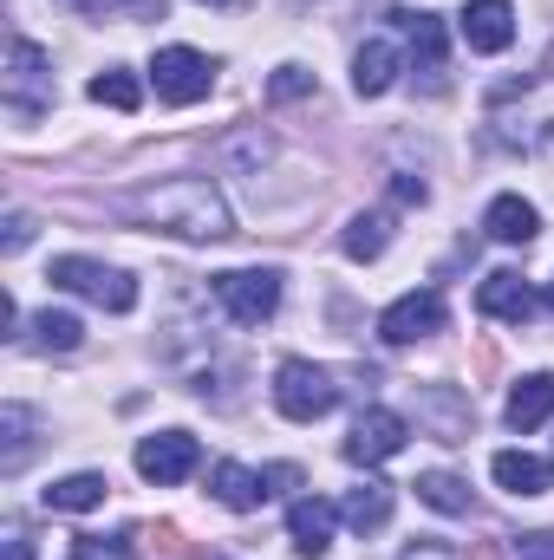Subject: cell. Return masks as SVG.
Returning <instances> with one entry per match:
<instances>
[{
    "label": "cell",
    "mask_w": 554,
    "mask_h": 560,
    "mask_svg": "<svg viewBox=\"0 0 554 560\" xmlns=\"http://www.w3.org/2000/svg\"><path fill=\"white\" fill-rule=\"evenodd\" d=\"M125 222L138 229H157V235H183V242H222L235 235V215L222 202V189L209 176H170V183H150V189H131L112 202Z\"/></svg>",
    "instance_id": "6da1fadb"
},
{
    "label": "cell",
    "mask_w": 554,
    "mask_h": 560,
    "mask_svg": "<svg viewBox=\"0 0 554 560\" xmlns=\"http://www.w3.org/2000/svg\"><path fill=\"white\" fill-rule=\"evenodd\" d=\"M53 92H59V85H53V59H46L33 39L13 33V39H7V72H0V98H7V112L26 125V118H39V112L53 105Z\"/></svg>",
    "instance_id": "7a4b0ae2"
},
{
    "label": "cell",
    "mask_w": 554,
    "mask_h": 560,
    "mask_svg": "<svg viewBox=\"0 0 554 560\" xmlns=\"http://www.w3.org/2000/svg\"><path fill=\"white\" fill-rule=\"evenodd\" d=\"M53 287H66V293H85L92 306H105V313H131L138 306V280L125 275V268H105V261H85V255H59L53 268H46Z\"/></svg>",
    "instance_id": "3957f363"
},
{
    "label": "cell",
    "mask_w": 554,
    "mask_h": 560,
    "mask_svg": "<svg viewBox=\"0 0 554 560\" xmlns=\"http://www.w3.org/2000/svg\"><path fill=\"white\" fill-rule=\"evenodd\" d=\"M275 405H280V418L313 423L339 405V385H333V372H320V365H307V359H287L275 372Z\"/></svg>",
    "instance_id": "277c9868"
},
{
    "label": "cell",
    "mask_w": 554,
    "mask_h": 560,
    "mask_svg": "<svg viewBox=\"0 0 554 560\" xmlns=\"http://www.w3.org/2000/svg\"><path fill=\"white\" fill-rule=\"evenodd\" d=\"M150 85H157L163 105H196V98H209V85H216V59H203L196 46H163V52L150 59Z\"/></svg>",
    "instance_id": "5b68a950"
},
{
    "label": "cell",
    "mask_w": 554,
    "mask_h": 560,
    "mask_svg": "<svg viewBox=\"0 0 554 560\" xmlns=\"http://www.w3.org/2000/svg\"><path fill=\"white\" fill-rule=\"evenodd\" d=\"M209 287H216V300L229 306L235 326H262V319H275V306H280L275 268H229V275H216Z\"/></svg>",
    "instance_id": "8992f818"
},
{
    "label": "cell",
    "mask_w": 554,
    "mask_h": 560,
    "mask_svg": "<svg viewBox=\"0 0 554 560\" xmlns=\"http://www.w3.org/2000/svg\"><path fill=\"white\" fill-rule=\"evenodd\" d=\"M430 332H443V293H437V287H417V293L392 300V306L379 313V339H385V346H417V339H430Z\"/></svg>",
    "instance_id": "52a82bcc"
},
{
    "label": "cell",
    "mask_w": 554,
    "mask_h": 560,
    "mask_svg": "<svg viewBox=\"0 0 554 560\" xmlns=\"http://www.w3.org/2000/svg\"><path fill=\"white\" fill-rule=\"evenodd\" d=\"M417 423L437 443H470V430H476L470 392H457V385H417Z\"/></svg>",
    "instance_id": "ba28073f"
},
{
    "label": "cell",
    "mask_w": 554,
    "mask_h": 560,
    "mask_svg": "<svg viewBox=\"0 0 554 560\" xmlns=\"http://www.w3.org/2000/svg\"><path fill=\"white\" fill-rule=\"evenodd\" d=\"M196 436L189 430H157V436H143L138 443V476L143 482H157V489H170V482H183L189 469H196Z\"/></svg>",
    "instance_id": "9c48e42d"
},
{
    "label": "cell",
    "mask_w": 554,
    "mask_h": 560,
    "mask_svg": "<svg viewBox=\"0 0 554 560\" xmlns=\"http://www.w3.org/2000/svg\"><path fill=\"white\" fill-rule=\"evenodd\" d=\"M457 33H463L470 52H503V46L516 39V7H509V0H463Z\"/></svg>",
    "instance_id": "30bf717a"
},
{
    "label": "cell",
    "mask_w": 554,
    "mask_h": 560,
    "mask_svg": "<svg viewBox=\"0 0 554 560\" xmlns=\"http://www.w3.org/2000/svg\"><path fill=\"white\" fill-rule=\"evenodd\" d=\"M405 436H412V423L399 411H359L353 436H346V463H385L405 450Z\"/></svg>",
    "instance_id": "8fae6325"
},
{
    "label": "cell",
    "mask_w": 554,
    "mask_h": 560,
    "mask_svg": "<svg viewBox=\"0 0 554 560\" xmlns=\"http://www.w3.org/2000/svg\"><path fill=\"white\" fill-rule=\"evenodd\" d=\"M287 469H249V463H216V476H209V489H216V502L222 509H235V515H249V509H262L268 495H275V482Z\"/></svg>",
    "instance_id": "7c38bea8"
},
{
    "label": "cell",
    "mask_w": 554,
    "mask_h": 560,
    "mask_svg": "<svg viewBox=\"0 0 554 560\" xmlns=\"http://www.w3.org/2000/svg\"><path fill=\"white\" fill-rule=\"evenodd\" d=\"M333 528H339V509H333L326 495H300V502L287 509V535H293V548L307 560H320L333 548Z\"/></svg>",
    "instance_id": "4fadbf2b"
},
{
    "label": "cell",
    "mask_w": 554,
    "mask_h": 560,
    "mask_svg": "<svg viewBox=\"0 0 554 560\" xmlns=\"http://www.w3.org/2000/svg\"><path fill=\"white\" fill-rule=\"evenodd\" d=\"M412 26V72H424V92H443L450 85V59H443V26L430 13H399Z\"/></svg>",
    "instance_id": "5bb4252c"
},
{
    "label": "cell",
    "mask_w": 554,
    "mask_h": 560,
    "mask_svg": "<svg viewBox=\"0 0 554 560\" xmlns=\"http://www.w3.org/2000/svg\"><path fill=\"white\" fill-rule=\"evenodd\" d=\"M483 229H489V242H503V248H529V242L542 235V215H535V202H522V196H496L489 215H483Z\"/></svg>",
    "instance_id": "9a60e30c"
},
{
    "label": "cell",
    "mask_w": 554,
    "mask_h": 560,
    "mask_svg": "<svg viewBox=\"0 0 554 560\" xmlns=\"http://www.w3.org/2000/svg\"><path fill=\"white\" fill-rule=\"evenodd\" d=\"M476 306H483L489 319L522 326V319L535 313V293H529V280H522V275H509V268H503V275H489L483 287H476Z\"/></svg>",
    "instance_id": "2e32d148"
},
{
    "label": "cell",
    "mask_w": 554,
    "mask_h": 560,
    "mask_svg": "<svg viewBox=\"0 0 554 560\" xmlns=\"http://www.w3.org/2000/svg\"><path fill=\"white\" fill-rule=\"evenodd\" d=\"M399 85V46L392 39H366L359 59H353V92L359 98H385Z\"/></svg>",
    "instance_id": "e0dca14e"
},
{
    "label": "cell",
    "mask_w": 554,
    "mask_h": 560,
    "mask_svg": "<svg viewBox=\"0 0 554 560\" xmlns=\"http://www.w3.org/2000/svg\"><path fill=\"white\" fill-rule=\"evenodd\" d=\"M489 476L509 489V495H549L554 482V463H542V456H529V450H503L496 463H489Z\"/></svg>",
    "instance_id": "ac0fdd59"
},
{
    "label": "cell",
    "mask_w": 554,
    "mask_h": 560,
    "mask_svg": "<svg viewBox=\"0 0 554 560\" xmlns=\"http://www.w3.org/2000/svg\"><path fill=\"white\" fill-rule=\"evenodd\" d=\"M339 522L359 528V535H379L392 522V482H359L346 502H339Z\"/></svg>",
    "instance_id": "d6986e66"
},
{
    "label": "cell",
    "mask_w": 554,
    "mask_h": 560,
    "mask_svg": "<svg viewBox=\"0 0 554 560\" xmlns=\"http://www.w3.org/2000/svg\"><path fill=\"white\" fill-rule=\"evenodd\" d=\"M549 411H554V378L549 372H535V378H522L516 392H509V430H535V423H549Z\"/></svg>",
    "instance_id": "ffe728a7"
},
{
    "label": "cell",
    "mask_w": 554,
    "mask_h": 560,
    "mask_svg": "<svg viewBox=\"0 0 554 560\" xmlns=\"http://www.w3.org/2000/svg\"><path fill=\"white\" fill-rule=\"evenodd\" d=\"M33 456V411L26 405H0V469L20 476Z\"/></svg>",
    "instance_id": "44dd1931"
},
{
    "label": "cell",
    "mask_w": 554,
    "mask_h": 560,
    "mask_svg": "<svg viewBox=\"0 0 554 560\" xmlns=\"http://www.w3.org/2000/svg\"><path fill=\"white\" fill-rule=\"evenodd\" d=\"M105 476L99 469H79V476H66V482H53L46 489V509H59V515H85V509H99L105 502Z\"/></svg>",
    "instance_id": "7402d4cb"
},
{
    "label": "cell",
    "mask_w": 554,
    "mask_h": 560,
    "mask_svg": "<svg viewBox=\"0 0 554 560\" xmlns=\"http://www.w3.org/2000/svg\"><path fill=\"white\" fill-rule=\"evenodd\" d=\"M385 242H392V215H379V209H372V215H353L346 235H339V248H346L353 261H379Z\"/></svg>",
    "instance_id": "603a6c76"
},
{
    "label": "cell",
    "mask_w": 554,
    "mask_h": 560,
    "mask_svg": "<svg viewBox=\"0 0 554 560\" xmlns=\"http://www.w3.org/2000/svg\"><path fill=\"white\" fill-rule=\"evenodd\" d=\"M417 502H430L437 515H470V482H457L450 469H430L417 476Z\"/></svg>",
    "instance_id": "cb8c5ba5"
},
{
    "label": "cell",
    "mask_w": 554,
    "mask_h": 560,
    "mask_svg": "<svg viewBox=\"0 0 554 560\" xmlns=\"http://www.w3.org/2000/svg\"><path fill=\"white\" fill-rule=\"evenodd\" d=\"M79 339H85V326H79L72 313H53V306H46V313L33 319V346H39V352H72Z\"/></svg>",
    "instance_id": "d4e9b609"
},
{
    "label": "cell",
    "mask_w": 554,
    "mask_h": 560,
    "mask_svg": "<svg viewBox=\"0 0 554 560\" xmlns=\"http://www.w3.org/2000/svg\"><path fill=\"white\" fill-rule=\"evenodd\" d=\"M99 105H112V112H138V98H143V85L125 72V66H112V72H99L92 85H85Z\"/></svg>",
    "instance_id": "484cf974"
},
{
    "label": "cell",
    "mask_w": 554,
    "mask_h": 560,
    "mask_svg": "<svg viewBox=\"0 0 554 560\" xmlns=\"http://www.w3.org/2000/svg\"><path fill=\"white\" fill-rule=\"evenodd\" d=\"M59 7L85 13V20H112L118 7H143V13H163V0H59Z\"/></svg>",
    "instance_id": "4316f807"
},
{
    "label": "cell",
    "mask_w": 554,
    "mask_h": 560,
    "mask_svg": "<svg viewBox=\"0 0 554 560\" xmlns=\"http://www.w3.org/2000/svg\"><path fill=\"white\" fill-rule=\"evenodd\" d=\"M268 92H275V98H307V92H313V72H307V66H280Z\"/></svg>",
    "instance_id": "83f0119b"
},
{
    "label": "cell",
    "mask_w": 554,
    "mask_h": 560,
    "mask_svg": "<svg viewBox=\"0 0 554 560\" xmlns=\"http://www.w3.org/2000/svg\"><path fill=\"white\" fill-rule=\"evenodd\" d=\"M33 229H39V222H33L26 209H13V215H7V235H0V248H7V255H20V248L33 242Z\"/></svg>",
    "instance_id": "f1b7e54d"
},
{
    "label": "cell",
    "mask_w": 554,
    "mask_h": 560,
    "mask_svg": "<svg viewBox=\"0 0 554 560\" xmlns=\"http://www.w3.org/2000/svg\"><path fill=\"white\" fill-rule=\"evenodd\" d=\"M516 560H554V528H542V535H522V541H516Z\"/></svg>",
    "instance_id": "f546056e"
},
{
    "label": "cell",
    "mask_w": 554,
    "mask_h": 560,
    "mask_svg": "<svg viewBox=\"0 0 554 560\" xmlns=\"http://www.w3.org/2000/svg\"><path fill=\"white\" fill-rule=\"evenodd\" d=\"M268 150H275V143H268V138H235V143H229V156H235L242 170H249V163H262Z\"/></svg>",
    "instance_id": "4dcf8cb0"
},
{
    "label": "cell",
    "mask_w": 554,
    "mask_h": 560,
    "mask_svg": "<svg viewBox=\"0 0 554 560\" xmlns=\"http://www.w3.org/2000/svg\"><path fill=\"white\" fill-rule=\"evenodd\" d=\"M7 560H33V535H26V522H7Z\"/></svg>",
    "instance_id": "1f68e13d"
},
{
    "label": "cell",
    "mask_w": 554,
    "mask_h": 560,
    "mask_svg": "<svg viewBox=\"0 0 554 560\" xmlns=\"http://www.w3.org/2000/svg\"><path fill=\"white\" fill-rule=\"evenodd\" d=\"M399 560H450V548H437V541H417V548H405Z\"/></svg>",
    "instance_id": "d6a6232c"
},
{
    "label": "cell",
    "mask_w": 554,
    "mask_h": 560,
    "mask_svg": "<svg viewBox=\"0 0 554 560\" xmlns=\"http://www.w3.org/2000/svg\"><path fill=\"white\" fill-rule=\"evenodd\" d=\"M392 196H399V202H424V183H417V176H399Z\"/></svg>",
    "instance_id": "836d02e7"
},
{
    "label": "cell",
    "mask_w": 554,
    "mask_h": 560,
    "mask_svg": "<svg viewBox=\"0 0 554 560\" xmlns=\"http://www.w3.org/2000/svg\"><path fill=\"white\" fill-rule=\"evenodd\" d=\"M470 560H503V548H496V541H476V548H470Z\"/></svg>",
    "instance_id": "e575fe53"
},
{
    "label": "cell",
    "mask_w": 554,
    "mask_h": 560,
    "mask_svg": "<svg viewBox=\"0 0 554 560\" xmlns=\"http://www.w3.org/2000/svg\"><path fill=\"white\" fill-rule=\"evenodd\" d=\"M542 143H549V150H554V118H549V131H542Z\"/></svg>",
    "instance_id": "d590c367"
},
{
    "label": "cell",
    "mask_w": 554,
    "mask_h": 560,
    "mask_svg": "<svg viewBox=\"0 0 554 560\" xmlns=\"http://www.w3.org/2000/svg\"><path fill=\"white\" fill-rule=\"evenodd\" d=\"M549 306H554V280H549Z\"/></svg>",
    "instance_id": "8d00e7d4"
},
{
    "label": "cell",
    "mask_w": 554,
    "mask_h": 560,
    "mask_svg": "<svg viewBox=\"0 0 554 560\" xmlns=\"http://www.w3.org/2000/svg\"><path fill=\"white\" fill-rule=\"evenodd\" d=\"M203 7H222V0H203Z\"/></svg>",
    "instance_id": "74e56055"
},
{
    "label": "cell",
    "mask_w": 554,
    "mask_h": 560,
    "mask_svg": "<svg viewBox=\"0 0 554 560\" xmlns=\"http://www.w3.org/2000/svg\"><path fill=\"white\" fill-rule=\"evenodd\" d=\"M549 72H554V59H549Z\"/></svg>",
    "instance_id": "f35d334b"
}]
</instances>
